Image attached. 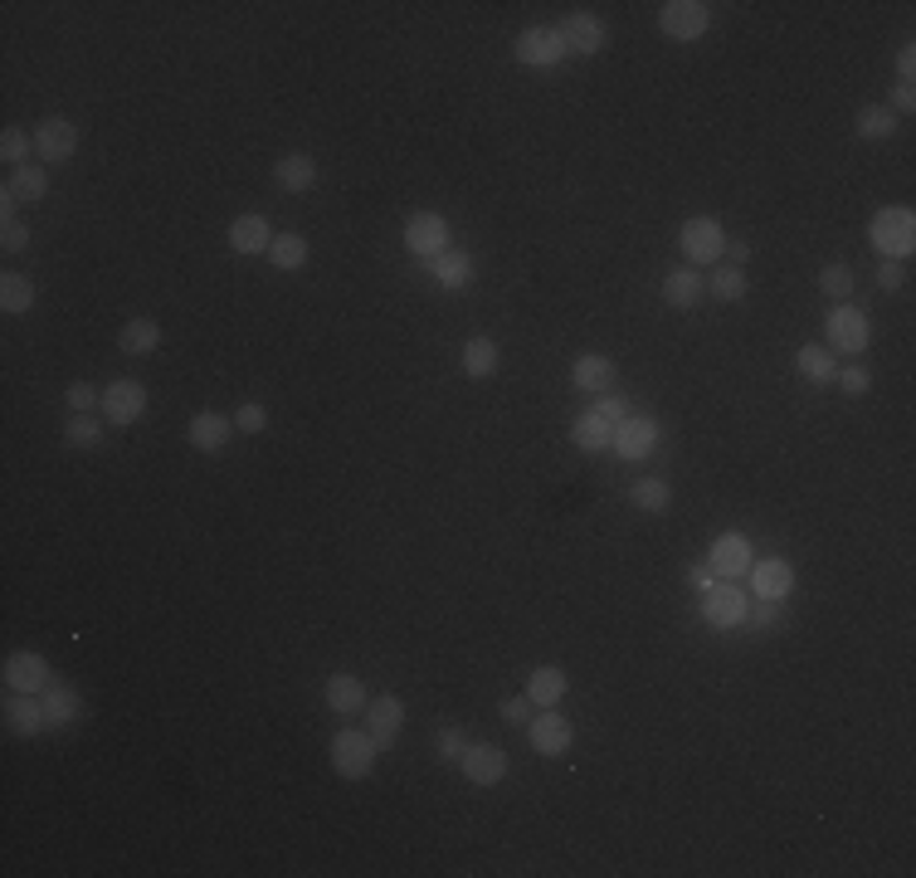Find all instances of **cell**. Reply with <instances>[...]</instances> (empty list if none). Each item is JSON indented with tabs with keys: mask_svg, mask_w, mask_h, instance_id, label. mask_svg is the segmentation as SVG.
<instances>
[{
	"mask_svg": "<svg viewBox=\"0 0 916 878\" xmlns=\"http://www.w3.org/2000/svg\"><path fill=\"white\" fill-rule=\"evenodd\" d=\"M853 133H859L863 142H887V137L897 133V113H892L887 103H863L859 117H853Z\"/></svg>",
	"mask_w": 916,
	"mask_h": 878,
	"instance_id": "obj_33",
	"label": "cell"
},
{
	"mask_svg": "<svg viewBox=\"0 0 916 878\" xmlns=\"http://www.w3.org/2000/svg\"><path fill=\"white\" fill-rule=\"evenodd\" d=\"M571 678L561 664H536L532 674H526V698H532V708H556L561 698H566Z\"/></svg>",
	"mask_w": 916,
	"mask_h": 878,
	"instance_id": "obj_27",
	"label": "cell"
},
{
	"mask_svg": "<svg viewBox=\"0 0 916 878\" xmlns=\"http://www.w3.org/2000/svg\"><path fill=\"white\" fill-rule=\"evenodd\" d=\"M867 244L883 260H907L916 250V210L912 205H883L867 220Z\"/></svg>",
	"mask_w": 916,
	"mask_h": 878,
	"instance_id": "obj_1",
	"label": "cell"
},
{
	"mask_svg": "<svg viewBox=\"0 0 916 878\" xmlns=\"http://www.w3.org/2000/svg\"><path fill=\"white\" fill-rule=\"evenodd\" d=\"M312 181H317V161L308 157V151H288V157H278V161H274V186H278L284 195L312 191Z\"/></svg>",
	"mask_w": 916,
	"mask_h": 878,
	"instance_id": "obj_26",
	"label": "cell"
},
{
	"mask_svg": "<svg viewBox=\"0 0 916 878\" xmlns=\"http://www.w3.org/2000/svg\"><path fill=\"white\" fill-rule=\"evenodd\" d=\"M629 503L639 512H649V518H659V512H668V503H673V488H668V478H639L629 488Z\"/></svg>",
	"mask_w": 916,
	"mask_h": 878,
	"instance_id": "obj_36",
	"label": "cell"
},
{
	"mask_svg": "<svg viewBox=\"0 0 916 878\" xmlns=\"http://www.w3.org/2000/svg\"><path fill=\"white\" fill-rule=\"evenodd\" d=\"M44 718H50V728H74L78 718H84V694H78L74 684H50L44 688Z\"/></svg>",
	"mask_w": 916,
	"mask_h": 878,
	"instance_id": "obj_25",
	"label": "cell"
},
{
	"mask_svg": "<svg viewBox=\"0 0 916 878\" xmlns=\"http://www.w3.org/2000/svg\"><path fill=\"white\" fill-rule=\"evenodd\" d=\"M64 440H68V449H98V444H103V415H93V410H84V415H68Z\"/></svg>",
	"mask_w": 916,
	"mask_h": 878,
	"instance_id": "obj_38",
	"label": "cell"
},
{
	"mask_svg": "<svg viewBox=\"0 0 916 878\" xmlns=\"http://www.w3.org/2000/svg\"><path fill=\"white\" fill-rule=\"evenodd\" d=\"M512 59L522 68H556L566 59V44H561L556 25H526L512 44Z\"/></svg>",
	"mask_w": 916,
	"mask_h": 878,
	"instance_id": "obj_12",
	"label": "cell"
},
{
	"mask_svg": "<svg viewBox=\"0 0 916 878\" xmlns=\"http://www.w3.org/2000/svg\"><path fill=\"white\" fill-rule=\"evenodd\" d=\"M819 288H824L833 303H849V293H853V268H849V264H839V260L824 264V268H819Z\"/></svg>",
	"mask_w": 916,
	"mask_h": 878,
	"instance_id": "obj_41",
	"label": "cell"
},
{
	"mask_svg": "<svg viewBox=\"0 0 916 878\" xmlns=\"http://www.w3.org/2000/svg\"><path fill=\"white\" fill-rule=\"evenodd\" d=\"M0 678H6V694H34V698L54 684L50 659H44L40 649H15L6 664H0Z\"/></svg>",
	"mask_w": 916,
	"mask_h": 878,
	"instance_id": "obj_10",
	"label": "cell"
},
{
	"mask_svg": "<svg viewBox=\"0 0 916 878\" xmlns=\"http://www.w3.org/2000/svg\"><path fill=\"white\" fill-rule=\"evenodd\" d=\"M775 620H780V605H775V601H756V605L746 611V625H750V630H770Z\"/></svg>",
	"mask_w": 916,
	"mask_h": 878,
	"instance_id": "obj_49",
	"label": "cell"
},
{
	"mask_svg": "<svg viewBox=\"0 0 916 878\" xmlns=\"http://www.w3.org/2000/svg\"><path fill=\"white\" fill-rule=\"evenodd\" d=\"M498 367H502V347H498V337H488V332L468 337L464 351H458V371H464V377H473V381L498 377Z\"/></svg>",
	"mask_w": 916,
	"mask_h": 878,
	"instance_id": "obj_21",
	"label": "cell"
},
{
	"mask_svg": "<svg viewBox=\"0 0 916 878\" xmlns=\"http://www.w3.org/2000/svg\"><path fill=\"white\" fill-rule=\"evenodd\" d=\"M98 415L108 420V425L117 430H127V425H137V420L147 415V385L137 381V377H117L103 385V405H98Z\"/></svg>",
	"mask_w": 916,
	"mask_h": 878,
	"instance_id": "obj_7",
	"label": "cell"
},
{
	"mask_svg": "<svg viewBox=\"0 0 916 878\" xmlns=\"http://www.w3.org/2000/svg\"><path fill=\"white\" fill-rule=\"evenodd\" d=\"M795 371H800L809 385H829L833 377H839V361H833V351H829V347L805 342L800 351H795Z\"/></svg>",
	"mask_w": 916,
	"mask_h": 878,
	"instance_id": "obj_32",
	"label": "cell"
},
{
	"mask_svg": "<svg viewBox=\"0 0 916 878\" xmlns=\"http://www.w3.org/2000/svg\"><path fill=\"white\" fill-rule=\"evenodd\" d=\"M458 771H464L468 786H498L508 776V752L492 742H468L464 757H458Z\"/></svg>",
	"mask_w": 916,
	"mask_h": 878,
	"instance_id": "obj_17",
	"label": "cell"
},
{
	"mask_svg": "<svg viewBox=\"0 0 916 878\" xmlns=\"http://www.w3.org/2000/svg\"><path fill=\"white\" fill-rule=\"evenodd\" d=\"M78 151V123H68V117H44V123H34V161L40 167H58V161H68Z\"/></svg>",
	"mask_w": 916,
	"mask_h": 878,
	"instance_id": "obj_14",
	"label": "cell"
},
{
	"mask_svg": "<svg viewBox=\"0 0 916 878\" xmlns=\"http://www.w3.org/2000/svg\"><path fill=\"white\" fill-rule=\"evenodd\" d=\"M746 581H750V595H756V601H775V605H780L785 595L795 591V567L785 557H756V561H750V571H746Z\"/></svg>",
	"mask_w": 916,
	"mask_h": 878,
	"instance_id": "obj_16",
	"label": "cell"
},
{
	"mask_svg": "<svg viewBox=\"0 0 916 878\" xmlns=\"http://www.w3.org/2000/svg\"><path fill=\"white\" fill-rule=\"evenodd\" d=\"M571 385L585 391V395L615 391V361H609L605 351H585V357H575V367H571Z\"/></svg>",
	"mask_w": 916,
	"mask_h": 878,
	"instance_id": "obj_23",
	"label": "cell"
},
{
	"mask_svg": "<svg viewBox=\"0 0 916 878\" xmlns=\"http://www.w3.org/2000/svg\"><path fill=\"white\" fill-rule=\"evenodd\" d=\"M750 561H756V552H750V537L746 532H722L707 547V567H712L716 581H742L746 571H750Z\"/></svg>",
	"mask_w": 916,
	"mask_h": 878,
	"instance_id": "obj_15",
	"label": "cell"
},
{
	"mask_svg": "<svg viewBox=\"0 0 916 878\" xmlns=\"http://www.w3.org/2000/svg\"><path fill=\"white\" fill-rule=\"evenodd\" d=\"M234 430H239V435H264V430H268V410L258 401H244L239 410H234Z\"/></svg>",
	"mask_w": 916,
	"mask_h": 878,
	"instance_id": "obj_44",
	"label": "cell"
},
{
	"mask_svg": "<svg viewBox=\"0 0 916 878\" xmlns=\"http://www.w3.org/2000/svg\"><path fill=\"white\" fill-rule=\"evenodd\" d=\"M64 401H68V410H74V415H84V410L103 405V391H98V385H88V381H74L64 391Z\"/></svg>",
	"mask_w": 916,
	"mask_h": 878,
	"instance_id": "obj_46",
	"label": "cell"
},
{
	"mask_svg": "<svg viewBox=\"0 0 916 878\" xmlns=\"http://www.w3.org/2000/svg\"><path fill=\"white\" fill-rule=\"evenodd\" d=\"M532 712H536V708H532V698L522 694V698H508V702H502L498 718L508 722V728H526V722H532Z\"/></svg>",
	"mask_w": 916,
	"mask_h": 878,
	"instance_id": "obj_48",
	"label": "cell"
},
{
	"mask_svg": "<svg viewBox=\"0 0 916 878\" xmlns=\"http://www.w3.org/2000/svg\"><path fill=\"white\" fill-rule=\"evenodd\" d=\"M726 254H732V268H742L750 260V244L746 240H726Z\"/></svg>",
	"mask_w": 916,
	"mask_h": 878,
	"instance_id": "obj_54",
	"label": "cell"
},
{
	"mask_svg": "<svg viewBox=\"0 0 916 878\" xmlns=\"http://www.w3.org/2000/svg\"><path fill=\"white\" fill-rule=\"evenodd\" d=\"M883 293H897L902 284H907V260H883L877 264V278H873Z\"/></svg>",
	"mask_w": 916,
	"mask_h": 878,
	"instance_id": "obj_47",
	"label": "cell"
},
{
	"mask_svg": "<svg viewBox=\"0 0 916 878\" xmlns=\"http://www.w3.org/2000/svg\"><path fill=\"white\" fill-rule=\"evenodd\" d=\"M0 308L10 313V318H20V313L34 308V284L25 274H15V268H6L0 274Z\"/></svg>",
	"mask_w": 916,
	"mask_h": 878,
	"instance_id": "obj_35",
	"label": "cell"
},
{
	"mask_svg": "<svg viewBox=\"0 0 916 878\" xmlns=\"http://www.w3.org/2000/svg\"><path fill=\"white\" fill-rule=\"evenodd\" d=\"M327 757H332V771L342 781H366L375 771V761H381V742L366 728H342L327 742Z\"/></svg>",
	"mask_w": 916,
	"mask_h": 878,
	"instance_id": "obj_2",
	"label": "cell"
},
{
	"mask_svg": "<svg viewBox=\"0 0 916 878\" xmlns=\"http://www.w3.org/2000/svg\"><path fill=\"white\" fill-rule=\"evenodd\" d=\"M322 698H327V708L342 712V718H347V712H361V708L371 702V698H366V684H361L356 674H332V678L322 684Z\"/></svg>",
	"mask_w": 916,
	"mask_h": 878,
	"instance_id": "obj_30",
	"label": "cell"
},
{
	"mask_svg": "<svg viewBox=\"0 0 916 878\" xmlns=\"http://www.w3.org/2000/svg\"><path fill=\"white\" fill-rule=\"evenodd\" d=\"M117 347H123L127 357H151V351L161 347V322H157V318H132V322H123V332H117Z\"/></svg>",
	"mask_w": 916,
	"mask_h": 878,
	"instance_id": "obj_34",
	"label": "cell"
},
{
	"mask_svg": "<svg viewBox=\"0 0 916 878\" xmlns=\"http://www.w3.org/2000/svg\"><path fill=\"white\" fill-rule=\"evenodd\" d=\"M688 585H692V591H712V585H716L712 567H692V571H688Z\"/></svg>",
	"mask_w": 916,
	"mask_h": 878,
	"instance_id": "obj_52",
	"label": "cell"
},
{
	"mask_svg": "<svg viewBox=\"0 0 916 878\" xmlns=\"http://www.w3.org/2000/svg\"><path fill=\"white\" fill-rule=\"evenodd\" d=\"M659 440H663V425L653 415H625L615 425V459H625V464H643L653 449H659Z\"/></svg>",
	"mask_w": 916,
	"mask_h": 878,
	"instance_id": "obj_8",
	"label": "cell"
},
{
	"mask_svg": "<svg viewBox=\"0 0 916 878\" xmlns=\"http://www.w3.org/2000/svg\"><path fill=\"white\" fill-rule=\"evenodd\" d=\"M401 728H405V702L395 694H381V698L366 702V732L381 742V752L395 742V737H401Z\"/></svg>",
	"mask_w": 916,
	"mask_h": 878,
	"instance_id": "obj_22",
	"label": "cell"
},
{
	"mask_svg": "<svg viewBox=\"0 0 916 878\" xmlns=\"http://www.w3.org/2000/svg\"><path fill=\"white\" fill-rule=\"evenodd\" d=\"M405 250L425 264L439 260V254L454 250V225L444 215H434V210H419V215L405 220Z\"/></svg>",
	"mask_w": 916,
	"mask_h": 878,
	"instance_id": "obj_6",
	"label": "cell"
},
{
	"mask_svg": "<svg viewBox=\"0 0 916 878\" xmlns=\"http://www.w3.org/2000/svg\"><path fill=\"white\" fill-rule=\"evenodd\" d=\"M268 244H274V225H268L264 215H234L230 220V250L234 254H268Z\"/></svg>",
	"mask_w": 916,
	"mask_h": 878,
	"instance_id": "obj_24",
	"label": "cell"
},
{
	"mask_svg": "<svg viewBox=\"0 0 916 878\" xmlns=\"http://www.w3.org/2000/svg\"><path fill=\"white\" fill-rule=\"evenodd\" d=\"M571 440H575V449H585V454H605L609 444H615V420H605L600 410L590 405L585 415H575Z\"/></svg>",
	"mask_w": 916,
	"mask_h": 878,
	"instance_id": "obj_28",
	"label": "cell"
},
{
	"mask_svg": "<svg viewBox=\"0 0 916 878\" xmlns=\"http://www.w3.org/2000/svg\"><path fill=\"white\" fill-rule=\"evenodd\" d=\"M707 25H712V6H707V0H668V6H659V30L668 34V40H678V44L702 40Z\"/></svg>",
	"mask_w": 916,
	"mask_h": 878,
	"instance_id": "obj_9",
	"label": "cell"
},
{
	"mask_svg": "<svg viewBox=\"0 0 916 878\" xmlns=\"http://www.w3.org/2000/svg\"><path fill=\"white\" fill-rule=\"evenodd\" d=\"M230 435H234V415H225V410H195L191 425H185V444L201 454H220Z\"/></svg>",
	"mask_w": 916,
	"mask_h": 878,
	"instance_id": "obj_20",
	"label": "cell"
},
{
	"mask_svg": "<svg viewBox=\"0 0 916 878\" xmlns=\"http://www.w3.org/2000/svg\"><path fill=\"white\" fill-rule=\"evenodd\" d=\"M30 157H34V133H25V127H6V137H0V161L15 171V167H25Z\"/></svg>",
	"mask_w": 916,
	"mask_h": 878,
	"instance_id": "obj_39",
	"label": "cell"
},
{
	"mask_svg": "<svg viewBox=\"0 0 916 878\" xmlns=\"http://www.w3.org/2000/svg\"><path fill=\"white\" fill-rule=\"evenodd\" d=\"M912 74H916V44H902V54H897V84L912 88Z\"/></svg>",
	"mask_w": 916,
	"mask_h": 878,
	"instance_id": "obj_51",
	"label": "cell"
},
{
	"mask_svg": "<svg viewBox=\"0 0 916 878\" xmlns=\"http://www.w3.org/2000/svg\"><path fill=\"white\" fill-rule=\"evenodd\" d=\"M0 722H6L10 737H40L50 728V718H44V698L34 694H6V708H0Z\"/></svg>",
	"mask_w": 916,
	"mask_h": 878,
	"instance_id": "obj_19",
	"label": "cell"
},
{
	"mask_svg": "<svg viewBox=\"0 0 916 878\" xmlns=\"http://www.w3.org/2000/svg\"><path fill=\"white\" fill-rule=\"evenodd\" d=\"M526 742H532L536 757H566L571 742H575V728L566 712H551V708H536L532 722H526Z\"/></svg>",
	"mask_w": 916,
	"mask_h": 878,
	"instance_id": "obj_13",
	"label": "cell"
},
{
	"mask_svg": "<svg viewBox=\"0 0 916 878\" xmlns=\"http://www.w3.org/2000/svg\"><path fill=\"white\" fill-rule=\"evenodd\" d=\"M912 108H916V93L897 84V93H892V113H912Z\"/></svg>",
	"mask_w": 916,
	"mask_h": 878,
	"instance_id": "obj_53",
	"label": "cell"
},
{
	"mask_svg": "<svg viewBox=\"0 0 916 878\" xmlns=\"http://www.w3.org/2000/svg\"><path fill=\"white\" fill-rule=\"evenodd\" d=\"M429 278L439 288H449V293H464L468 284H473V254H464V250L439 254V260H429Z\"/></svg>",
	"mask_w": 916,
	"mask_h": 878,
	"instance_id": "obj_31",
	"label": "cell"
},
{
	"mask_svg": "<svg viewBox=\"0 0 916 878\" xmlns=\"http://www.w3.org/2000/svg\"><path fill=\"white\" fill-rule=\"evenodd\" d=\"M44 195H50V171L25 161V167H15L6 176V186H0V220L15 215L20 205H40Z\"/></svg>",
	"mask_w": 916,
	"mask_h": 878,
	"instance_id": "obj_11",
	"label": "cell"
},
{
	"mask_svg": "<svg viewBox=\"0 0 916 878\" xmlns=\"http://www.w3.org/2000/svg\"><path fill=\"white\" fill-rule=\"evenodd\" d=\"M659 293H663L668 308H697V298L707 293V278H702L692 264H683V268H673V274L663 278Z\"/></svg>",
	"mask_w": 916,
	"mask_h": 878,
	"instance_id": "obj_29",
	"label": "cell"
},
{
	"mask_svg": "<svg viewBox=\"0 0 916 878\" xmlns=\"http://www.w3.org/2000/svg\"><path fill=\"white\" fill-rule=\"evenodd\" d=\"M750 611V591H742V581H716L712 591H702V620L712 630H742Z\"/></svg>",
	"mask_w": 916,
	"mask_h": 878,
	"instance_id": "obj_5",
	"label": "cell"
},
{
	"mask_svg": "<svg viewBox=\"0 0 916 878\" xmlns=\"http://www.w3.org/2000/svg\"><path fill=\"white\" fill-rule=\"evenodd\" d=\"M678 250L692 268H707L726 260V225L716 215H692L683 230H678Z\"/></svg>",
	"mask_w": 916,
	"mask_h": 878,
	"instance_id": "obj_4",
	"label": "cell"
},
{
	"mask_svg": "<svg viewBox=\"0 0 916 878\" xmlns=\"http://www.w3.org/2000/svg\"><path fill=\"white\" fill-rule=\"evenodd\" d=\"M464 747H468V737L458 732V728H439V732H434V757H439L444 766H458Z\"/></svg>",
	"mask_w": 916,
	"mask_h": 878,
	"instance_id": "obj_42",
	"label": "cell"
},
{
	"mask_svg": "<svg viewBox=\"0 0 916 878\" xmlns=\"http://www.w3.org/2000/svg\"><path fill=\"white\" fill-rule=\"evenodd\" d=\"M707 293H712V298H722V303L746 298V274H742V268H732V264H722V268H716V274L707 278Z\"/></svg>",
	"mask_w": 916,
	"mask_h": 878,
	"instance_id": "obj_40",
	"label": "cell"
},
{
	"mask_svg": "<svg viewBox=\"0 0 916 878\" xmlns=\"http://www.w3.org/2000/svg\"><path fill=\"white\" fill-rule=\"evenodd\" d=\"M0 250H6V254L30 250V225H25L20 215H6V220H0Z\"/></svg>",
	"mask_w": 916,
	"mask_h": 878,
	"instance_id": "obj_43",
	"label": "cell"
},
{
	"mask_svg": "<svg viewBox=\"0 0 916 878\" xmlns=\"http://www.w3.org/2000/svg\"><path fill=\"white\" fill-rule=\"evenodd\" d=\"M556 34H561V44H566V54H581V59L600 54V50H605V40H609L605 20H600V15H590V10H575V15H566V20L556 25Z\"/></svg>",
	"mask_w": 916,
	"mask_h": 878,
	"instance_id": "obj_18",
	"label": "cell"
},
{
	"mask_svg": "<svg viewBox=\"0 0 916 878\" xmlns=\"http://www.w3.org/2000/svg\"><path fill=\"white\" fill-rule=\"evenodd\" d=\"M843 385V395H867L873 391V371L859 367V361H849V367H839V377H833Z\"/></svg>",
	"mask_w": 916,
	"mask_h": 878,
	"instance_id": "obj_45",
	"label": "cell"
},
{
	"mask_svg": "<svg viewBox=\"0 0 916 878\" xmlns=\"http://www.w3.org/2000/svg\"><path fill=\"white\" fill-rule=\"evenodd\" d=\"M268 264L292 274V268L308 264V240L302 234H274V244H268Z\"/></svg>",
	"mask_w": 916,
	"mask_h": 878,
	"instance_id": "obj_37",
	"label": "cell"
},
{
	"mask_svg": "<svg viewBox=\"0 0 916 878\" xmlns=\"http://www.w3.org/2000/svg\"><path fill=\"white\" fill-rule=\"evenodd\" d=\"M824 337H829V351L833 357H863L873 347V327H867V313L853 308V303H833L829 318H824Z\"/></svg>",
	"mask_w": 916,
	"mask_h": 878,
	"instance_id": "obj_3",
	"label": "cell"
},
{
	"mask_svg": "<svg viewBox=\"0 0 916 878\" xmlns=\"http://www.w3.org/2000/svg\"><path fill=\"white\" fill-rule=\"evenodd\" d=\"M595 410H600L605 420H615V425H619V420L629 415V401H625V395H615V391H605L600 401H595Z\"/></svg>",
	"mask_w": 916,
	"mask_h": 878,
	"instance_id": "obj_50",
	"label": "cell"
}]
</instances>
